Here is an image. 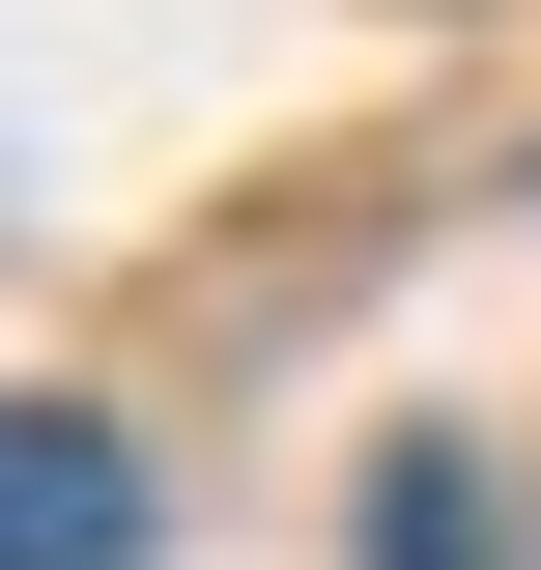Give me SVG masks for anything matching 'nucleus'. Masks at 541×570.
<instances>
[{"instance_id":"obj_2","label":"nucleus","mask_w":541,"mask_h":570,"mask_svg":"<svg viewBox=\"0 0 541 570\" xmlns=\"http://www.w3.org/2000/svg\"><path fill=\"white\" fill-rule=\"evenodd\" d=\"M371 570H541V542H513L484 456H400V485H371Z\"/></svg>"},{"instance_id":"obj_1","label":"nucleus","mask_w":541,"mask_h":570,"mask_svg":"<svg viewBox=\"0 0 541 570\" xmlns=\"http://www.w3.org/2000/svg\"><path fill=\"white\" fill-rule=\"evenodd\" d=\"M0 570H142V456L86 400H0Z\"/></svg>"}]
</instances>
